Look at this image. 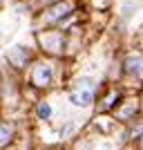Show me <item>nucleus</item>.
Wrapping results in <instances>:
<instances>
[{
    "instance_id": "obj_1",
    "label": "nucleus",
    "mask_w": 143,
    "mask_h": 150,
    "mask_svg": "<svg viewBox=\"0 0 143 150\" xmlns=\"http://www.w3.org/2000/svg\"><path fill=\"white\" fill-rule=\"evenodd\" d=\"M69 101H72L74 105H78V108L92 105V101H94V85H92V81H89V79H83V81L78 83V88L69 94Z\"/></svg>"
},
{
    "instance_id": "obj_2",
    "label": "nucleus",
    "mask_w": 143,
    "mask_h": 150,
    "mask_svg": "<svg viewBox=\"0 0 143 150\" xmlns=\"http://www.w3.org/2000/svg\"><path fill=\"white\" fill-rule=\"evenodd\" d=\"M51 76H54V69H51L49 63H38V65H34V69H31V81H34V85H38V88H47L51 83Z\"/></svg>"
},
{
    "instance_id": "obj_3",
    "label": "nucleus",
    "mask_w": 143,
    "mask_h": 150,
    "mask_svg": "<svg viewBox=\"0 0 143 150\" xmlns=\"http://www.w3.org/2000/svg\"><path fill=\"white\" fill-rule=\"evenodd\" d=\"M72 9H74V7H72V2H65V0H63V2H56L54 7H49V9L45 11V23H47V25L58 23L63 16L72 13Z\"/></svg>"
},
{
    "instance_id": "obj_4",
    "label": "nucleus",
    "mask_w": 143,
    "mask_h": 150,
    "mask_svg": "<svg viewBox=\"0 0 143 150\" xmlns=\"http://www.w3.org/2000/svg\"><path fill=\"white\" fill-rule=\"evenodd\" d=\"M7 58H9V63L16 65V67H25L27 61L31 58V52L27 50L25 45H13L11 50L7 52Z\"/></svg>"
},
{
    "instance_id": "obj_5",
    "label": "nucleus",
    "mask_w": 143,
    "mask_h": 150,
    "mask_svg": "<svg viewBox=\"0 0 143 150\" xmlns=\"http://www.w3.org/2000/svg\"><path fill=\"white\" fill-rule=\"evenodd\" d=\"M125 74L143 79V54H139V52L128 54V58H125Z\"/></svg>"
},
{
    "instance_id": "obj_6",
    "label": "nucleus",
    "mask_w": 143,
    "mask_h": 150,
    "mask_svg": "<svg viewBox=\"0 0 143 150\" xmlns=\"http://www.w3.org/2000/svg\"><path fill=\"white\" fill-rule=\"evenodd\" d=\"M43 36H45V34H43ZM45 38H49V43H47V40L43 43V47H45V50H49L51 54H61V52H63V45H61V34H47Z\"/></svg>"
},
{
    "instance_id": "obj_7",
    "label": "nucleus",
    "mask_w": 143,
    "mask_h": 150,
    "mask_svg": "<svg viewBox=\"0 0 143 150\" xmlns=\"http://www.w3.org/2000/svg\"><path fill=\"white\" fill-rule=\"evenodd\" d=\"M137 108H139V103H137V99H132V101H128L123 108H118L116 110V117H121V119H130L132 114H137Z\"/></svg>"
},
{
    "instance_id": "obj_8",
    "label": "nucleus",
    "mask_w": 143,
    "mask_h": 150,
    "mask_svg": "<svg viewBox=\"0 0 143 150\" xmlns=\"http://www.w3.org/2000/svg\"><path fill=\"white\" fill-rule=\"evenodd\" d=\"M13 137V125L11 123H0V146L9 144Z\"/></svg>"
},
{
    "instance_id": "obj_9",
    "label": "nucleus",
    "mask_w": 143,
    "mask_h": 150,
    "mask_svg": "<svg viewBox=\"0 0 143 150\" xmlns=\"http://www.w3.org/2000/svg\"><path fill=\"white\" fill-rule=\"evenodd\" d=\"M38 117L40 119H51V105L49 103H40L38 105Z\"/></svg>"
},
{
    "instance_id": "obj_10",
    "label": "nucleus",
    "mask_w": 143,
    "mask_h": 150,
    "mask_svg": "<svg viewBox=\"0 0 143 150\" xmlns=\"http://www.w3.org/2000/svg\"><path fill=\"white\" fill-rule=\"evenodd\" d=\"M141 134H143V123L139 125V128H134V132H132V137L137 139V137H141Z\"/></svg>"
}]
</instances>
